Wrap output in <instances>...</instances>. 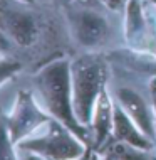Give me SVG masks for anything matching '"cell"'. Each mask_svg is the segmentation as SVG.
Here are the masks:
<instances>
[{"label":"cell","mask_w":156,"mask_h":160,"mask_svg":"<svg viewBox=\"0 0 156 160\" xmlns=\"http://www.w3.org/2000/svg\"><path fill=\"white\" fill-rule=\"evenodd\" d=\"M35 91L40 105L52 118L67 125L84 143L91 147V130L79 123L72 105L71 59L59 56L45 62L34 74Z\"/></svg>","instance_id":"1"},{"label":"cell","mask_w":156,"mask_h":160,"mask_svg":"<svg viewBox=\"0 0 156 160\" xmlns=\"http://www.w3.org/2000/svg\"><path fill=\"white\" fill-rule=\"evenodd\" d=\"M112 140L126 142L144 150H156V143L131 120L126 111L114 101V125H112Z\"/></svg>","instance_id":"10"},{"label":"cell","mask_w":156,"mask_h":160,"mask_svg":"<svg viewBox=\"0 0 156 160\" xmlns=\"http://www.w3.org/2000/svg\"><path fill=\"white\" fill-rule=\"evenodd\" d=\"M112 125H114V98L109 96L107 88H104L96 101L91 118V148L96 153H101L112 140Z\"/></svg>","instance_id":"9"},{"label":"cell","mask_w":156,"mask_h":160,"mask_svg":"<svg viewBox=\"0 0 156 160\" xmlns=\"http://www.w3.org/2000/svg\"><path fill=\"white\" fill-rule=\"evenodd\" d=\"M153 2H154V5H156V0H153Z\"/></svg>","instance_id":"22"},{"label":"cell","mask_w":156,"mask_h":160,"mask_svg":"<svg viewBox=\"0 0 156 160\" xmlns=\"http://www.w3.org/2000/svg\"><path fill=\"white\" fill-rule=\"evenodd\" d=\"M66 2H69V3H82V2H86V0H66Z\"/></svg>","instance_id":"20"},{"label":"cell","mask_w":156,"mask_h":160,"mask_svg":"<svg viewBox=\"0 0 156 160\" xmlns=\"http://www.w3.org/2000/svg\"><path fill=\"white\" fill-rule=\"evenodd\" d=\"M107 58L96 51L71 59V81H72V105L76 118L81 125L91 130V118L96 101L104 88H107Z\"/></svg>","instance_id":"2"},{"label":"cell","mask_w":156,"mask_h":160,"mask_svg":"<svg viewBox=\"0 0 156 160\" xmlns=\"http://www.w3.org/2000/svg\"><path fill=\"white\" fill-rule=\"evenodd\" d=\"M99 155L107 160H156V150H144L118 140H111Z\"/></svg>","instance_id":"11"},{"label":"cell","mask_w":156,"mask_h":160,"mask_svg":"<svg viewBox=\"0 0 156 160\" xmlns=\"http://www.w3.org/2000/svg\"><path fill=\"white\" fill-rule=\"evenodd\" d=\"M149 94H151V103H153L154 115H156V76H153V79L149 83Z\"/></svg>","instance_id":"15"},{"label":"cell","mask_w":156,"mask_h":160,"mask_svg":"<svg viewBox=\"0 0 156 160\" xmlns=\"http://www.w3.org/2000/svg\"><path fill=\"white\" fill-rule=\"evenodd\" d=\"M97 2L112 12H124L128 5V0H97Z\"/></svg>","instance_id":"14"},{"label":"cell","mask_w":156,"mask_h":160,"mask_svg":"<svg viewBox=\"0 0 156 160\" xmlns=\"http://www.w3.org/2000/svg\"><path fill=\"white\" fill-rule=\"evenodd\" d=\"M114 101L131 116V120L139 127L146 137L156 143V115L153 103H148L141 93L129 86H119L114 89Z\"/></svg>","instance_id":"8"},{"label":"cell","mask_w":156,"mask_h":160,"mask_svg":"<svg viewBox=\"0 0 156 160\" xmlns=\"http://www.w3.org/2000/svg\"><path fill=\"white\" fill-rule=\"evenodd\" d=\"M67 20L72 37L87 51H97L111 37L109 20L92 8L71 7L67 10Z\"/></svg>","instance_id":"7"},{"label":"cell","mask_w":156,"mask_h":160,"mask_svg":"<svg viewBox=\"0 0 156 160\" xmlns=\"http://www.w3.org/2000/svg\"><path fill=\"white\" fill-rule=\"evenodd\" d=\"M0 34L19 47H30L39 39V19L32 3L0 0Z\"/></svg>","instance_id":"5"},{"label":"cell","mask_w":156,"mask_h":160,"mask_svg":"<svg viewBox=\"0 0 156 160\" xmlns=\"http://www.w3.org/2000/svg\"><path fill=\"white\" fill-rule=\"evenodd\" d=\"M8 46H10V42H8L7 39L3 37L2 34H0V51H7V49H8Z\"/></svg>","instance_id":"18"},{"label":"cell","mask_w":156,"mask_h":160,"mask_svg":"<svg viewBox=\"0 0 156 160\" xmlns=\"http://www.w3.org/2000/svg\"><path fill=\"white\" fill-rule=\"evenodd\" d=\"M102 160H107V158H102Z\"/></svg>","instance_id":"23"},{"label":"cell","mask_w":156,"mask_h":160,"mask_svg":"<svg viewBox=\"0 0 156 160\" xmlns=\"http://www.w3.org/2000/svg\"><path fill=\"white\" fill-rule=\"evenodd\" d=\"M20 152L37 153L47 160H76L89 148L67 125L55 118H50L44 125V132L17 143Z\"/></svg>","instance_id":"3"},{"label":"cell","mask_w":156,"mask_h":160,"mask_svg":"<svg viewBox=\"0 0 156 160\" xmlns=\"http://www.w3.org/2000/svg\"><path fill=\"white\" fill-rule=\"evenodd\" d=\"M24 2H27V3H34V0H24Z\"/></svg>","instance_id":"21"},{"label":"cell","mask_w":156,"mask_h":160,"mask_svg":"<svg viewBox=\"0 0 156 160\" xmlns=\"http://www.w3.org/2000/svg\"><path fill=\"white\" fill-rule=\"evenodd\" d=\"M91 160H102V157H101L99 153H96V152H94V153H92V158H91Z\"/></svg>","instance_id":"19"},{"label":"cell","mask_w":156,"mask_h":160,"mask_svg":"<svg viewBox=\"0 0 156 160\" xmlns=\"http://www.w3.org/2000/svg\"><path fill=\"white\" fill-rule=\"evenodd\" d=\"M19 153H20V158H22V160H47V158L40 157V155H37V153H30V152H20V150H19Z\"/></svg>","instance_id":"16"},{"label":"cell","mask_w":156,"mask_h":160,"mask_svg":"<svg viewBox=\"0 0 156 160\" xmlns=\"http://www.w3.org/2000/svg\"><path fill=\"white\" fill-rule=\"evenodd\" d=\"M50 118L52 116L35 99L34 93L27 91V89H20L17 93L14 108L8 115H5L8 132H10V137L15 142V145L25 138L32 137L39 130H42L44 125L49 123Z\"/></svg>","instance_id":"6"},{"label":"cell","mask_w":156,"mask_h":160,"mask_svg":"<svg viewBox=\"0 0 156 160\" xmlns=\"http://www.w3.org/2000/svg\"><path fill=\"white\" fill-rule=\"evenodd\" d=\"M0 160H22L15 142L10 137L5 115L2 113V110H0Z\"/></svg>","instance_id":"12"},{"label":"cell","mask_w":156,"mask_h":160,"mask_svg":"<svg viewBox=\"0 0 156 160\" xmlns=\"http://www.w3.org/2000/svg\"><path fill=\"white\" fill-rule=\"evenodd\" d=\"M124 39L129 49L156 56V5L153 0H128Z\"/></svg>","instance_id":"4"},{"label":"cell","mask_w":156,"mask_h":160,"mask_svg":"<svg viewBox=\"0 0 156 160\" xmlns=\"http://www.w3.org/2000/svg\"><path fill=\"white\" fill-rule=\"evenodd\" d=\"M92 153H94V150H92V148H91V147H89V148L86 150V152L82 153L79 158H76V160H91V158H92Z\"/></svg>","instance_id":"17"},{"label":"cell","mask_w":156,"mask_h":160,"mask_svg":"<svg viewBox=\"0 0 156 160\" xmlns=\"http://www.w3.org/2000/svg\"><path fill=\"white\" fill-rule=\"evenodd\" d=\"M20 69H22V64L17 59L8 58V56H0V86L12 79L15 74H19Z\"/></svg>","instance_id":"13"}]
</instances>
